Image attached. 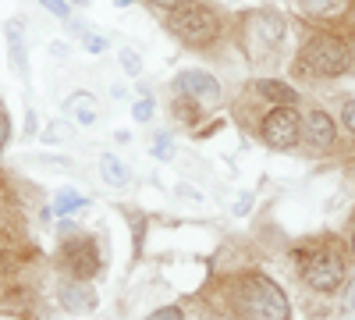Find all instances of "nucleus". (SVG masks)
<instances>
[{
  "instance_id": "obj_1",
  "label": "nucleus",
  "mask_w": 355,
  "mask_h": 320,
  "mask_svg": "<svg viewBox=\"0 0 355 320\" xmlns=\"http://www.w3.org/2000/svg\"><path fill=\"white\" fill-rule=\"evenodd\" d=\"M227 299H231V313L239 320H288L291 317L284 288L259 271H245L234 278L227 285Z\"/></svg>"
},
{
  "instance_id": "obj_2",
  "label": "nucleus",
  "mask_w": 355,
  "mask_h": 320,
  "mask_svg": "<svg viewBox=\"0 0 355 320\" xmlns=\"http://www.w3.org/2000/svg\"><path fill=\"white\" fill-rule=\"evenodd\" d=\"M291 260L299 264L302 281L313 292H338L348 278V264H345V249L338 242H320V246H302L295 249Z\"/></svg>"
},
{
  "instance_id": "obj_3",
  "label": "nucleus",
  "mask_w": 355,
  "mask_h": 320,
  "mask_svg": "<svg viewBox=\"0 0 355 320\" xmlns=\"http://www.w3.org/2000/svg\"><path fill=\"white\" fill-rule=\"evenodd\" d=\"M348 65H352V50H348V43L341 36L313 33L299 47V57H295V75H299V78H338V75L348 71Z\"/></svg>"
},
{
  "instance_id": "obj_4",
  "label": "nucleus",
  "mask_w": 355,
  "mask_h": 320,
  "mask_svg": "<svg viewBox=\"0 0 355 320\" xmlns=\"http://www.w3.org/2000/svg\"><path fill=\"white\" fill-rule=\"evenodd\" d=\"M167 33L174 40H182L189 50H206L220 40V15L202 4V0H189V4L167 11Z\"/></svg>"
},
{
  "instance_id": "obj_5",
  "label": "nucleus",
  "mask_w": 355,
  "mask_h": 320,
  "mask_svg": "<svg viewBox=\"0 0 355 320\" xmlns=\"http://www.w3.org/2000/svg\"><path fill=\"white\" fill-rule=\"evenodd\" d=\"M57 264H61V271L71 281H93L103 267V256H100V246L89 235H71L57 249Z\"/></svg>"
},
{
  "instance_id": "obj_6",
  "label": "nucleus",
  "mask_w": 355,
  "mask_h": 320,
  "mask_svg": "<svg viewBox=\"0 0 355 320\" xmlns=\"http://www.w3.org/2000/svg\"><path fill=\"white\" fill-rule=\"evenodd\" d=\"M270 150H291L302 142V118L295 107H270L259 118V132H256Z\"/></svg>"
},
{
  "instance_id": "obj_7",
  "label": "nucleus",
  "mask_w": 355,
  "mask_h": 320,
  "mask_svg": "<svg viewBox=\"0 0 355 320\" xmlns=\"http://www.w3.org/2000/svg\"><path fill=\"white\" fill-rule=\"evenodd\" d=\"M174 93L178 96H189L192 103H199L202 110H217L224 93H220V82L210 75V71H202V68H189L182 75H174Z\"/></svg>"
},
{
  "instance_id": "obj_8",
  "label": "nucleus",
  "mask_w": 355,
  "mask_h": 320,
  "mask_svg": "<svg viewBox=\"0 0 355 320\" xmlns=\"http://www.w3.org/2000/svg\"><path fill=\"white\" fill-rule=\"evenodd\" d=\"M288 36V22L284 15L277 11H256L249 15V43H252V53L256 50H277Z\"/></svg>"
},
{
  "instance_id": "obj_9",
  "label": "nucleus",
  "mask_w": 355,
  "mask_h": 320,
  "mask_svg": "<svg viewBox=\"0 0 355 320\" xmlns=\"http://www.w3.org/2000/svg\"><path fill=\"white\" fill-rule=\"evenodd\" d=\"M302 139H306V146L323 153V150H331L334 146V139H338V125L327 110H309L306 118H302Z\"/></svg>"
},
{
  "instance_id": "obj_10",
  "label": "nucleus",
  "mask_w": 355,
  "mask_h": 320,
  "mask_svg": "<svg viewBox=\"0 0 355 320\" xmlns=\"http://www.w3.org/2000/svg\"><path fill=\"white\" fill-rule=\"evenodd\" d=\"M64 114H68V121L71 125H78V128H93L96 121H100V100L93 96V93H85V90H78V93H71L68 100H64Z\"/></svg>"
},
{
  "instance_id": "obj_11",
  "label": "nucleus",
  "mask_w": 355,
  "mask_h": 320,
  "mask_svg": "<svg viewBox=\"0 0 355 320\" xmlns=\"http://www.w3.org/2000/svg\"><path fill=\"white\" fill-rule=\"evenodd\" d=\"M4 36H8V61H11V71L28 78V36H25V25L18 18H11L4 25Z\"/></svg>"
},
{
  "instance_id": "obj_12",
  "label": "nucleus",
  "mask_w": 355,
  "mask_h": 320,
  "mask_svg": "<svg viewBox=\"0 0 355 320\" xmlns=\"http://www.w3.org/2000/svg\"><path fill=\"white\" fill-rule=\"evenodd\" d=\"M57 296H61V306H64L68 313H75V317L96 310V292H93V288H89L85 281H64Z\"/></svg>"
},
{
  "instance_id": "obj_13",
  "label": "nucleus",
  "mask_w": 355,
  "mask_h": 320,
  "mask_svg": "<svg viewBox=\"0 0 355 320\" xmlns=\"http://www.w3.org/2000/svg\"><path fill=\"white\" fill-rule=\"evenodd\" d=\"M252 93L263 96L266 103H274V107H295V103H299V90L288 85V82H281V78H259V82H252Z\"/></svg>"
},
{
  "instance_id": "obj_14",
  "label": "nucleus",
  "mask_w": 355,
  "mask_h": 320,
  "mask_svg": "<svg viewBox=\"0 0 355 320\" xmlns=\"http://www.w3.org/2000/svg\"><path fill=\"white\" fill-rule=\"evenodd\" d=\"M202 107L199 103H192L189 96H178L174 93V100H171V118L178 121V125H185V128H199V121H202Z\"/></svg>"
},
{
  "instance_id": "obj_15",
  "label": "nucleus",
  "mask_w": 355,
  "mask_h": 320,
  "mask_svg": "<svg viewBox=\"0 0 355 320\" xmlns=\"http://www.w3.org/2000/svg\"><path fill=\"white\" fill-rule=\"evenodd\" d=\"M100 174H103V182L110 189H125L132 182V171L125 167V160H117L114 153H103L100 157Z\"/></svg>"
},
{
  "instance_id": "obj_16",
  "label": "nucleus",
  "mask_w": 355,
  "mask_h": 320,
  "mask_svg": "<svg viewBox=\"0 0 355 320\" xmlns=\"http://www.w3.org/2000/svg\"><path fill=\"white\" fill-rule=\"evenodd\" d=\"M299 8L309 18H334L345 11V0H299Z\"/></svg>"
},
{
  "instance_id": "obj_17",
  "label": "nucleus",
  "mask_w": 355,
  "mask_h": 320,
  "mask_svg": "<svg viewBox=\"0 0 355 320\" xmlns=\"http://www.w3.org/2000/svg\"><path fill=\"white\" fill-rule=\"evenodd\" d=\"M85 203H89V199H85L82 192H71V189H61V192H57V203H53V214H57V217H68L71 210H82V207H85Z\"/></svg>"
},
{
  "instance_id": "obj_18",
  "label": "nucleus",
  "mask_w": 355,
  "mask_h": 320,
  "mask_svg": "<svg viewBox=\"0 0 355 320\" xmlns=\"http://www.w3.org/2000/svg\"><path fill=\"white\" fill-rule=\"evenodd\" d=\"M82 47H85V53H107L110 40L100 36V33H93V28H85V33H82Z\"/></svg>"
},
{
  "instance_id": "obj_19",
  "label": "nucleus",
  "mask_w": 355,
  "mask_h": 320,
  "mask_svg": "<svg viewBox=\"0 0 355 320\" xmlns=\"http://www.w3.org/2000/svg\"><path fill=\"white\" fill-rule=\"evenodd\" d=\"M117 57H121V68H125L132 78H139V75H142V57H139L132 47H121V53H117Z\"/></svg>"
},
{
  "instance_id": "obj_20",
  "label": "nucleus",
  "mask_w": 355,
  "mask_h": 320,
  "mask_svg": "<svg viewBox=\"0 0 355 320\" xmlns=\"http://www.w3.org/2000/svg\"><path fill=\"white\" fill-rule=\"evenodd\" d=\"M128 224H132V242H135V260H139L142 242H146V217L142 214H128Z\"/></svg>"
},
{
  "instance_id": "obj_21",
  "label": "nucleus",
  "mask_w": 355,
  "mask_h": 320,
  "mask_svg": "<svg viewBox=\"0 0 355 320\" xmlns=\"http://www.w3.org/2000/svg\"><path fill=\"white\" fill-rule=\"evenodd\" d=\"M171 153H174V139H171V132H157V139H153V157L171 160Z\"/></svg>"
},
{
  "instance_id": "obj_22",
  "label": "nucleus",
  "mask_w": 355,
  "mask_h": 320,
  "mask_svg": "<svg viewBox=\"0 0 355 320\" xmlns=\"http://www.w3.org/2000/svg\"><path fill=\"white\" fill-rule=\"evenodd\" d=\"M71 132H68V125L64 121H50L46 125V132H43V142H46V146H53V142H64Z\"/></svg>"
},
{
  "instance_id": "obj_23",
  "label": "nucleus",
  "mask_w": 355,
  "mask_h": 320,
  "mask_svg": "<svg viewBox=\"0 0 355 320\" xmlns=\"http://www.w3.org/2000/svg\"><path fill=\"white\" fill-rule=\"evenodd\" d=\"M132 118H135V121H150V118H153V96H150V93L132 103Z\"/></svg>"
},
{
  "instance_id": "obj_24",
  "label": "nucleus",
  "mask_w": 355,
  "mask_h": 320,
  "mask_svg": "<svg viewBox=\"0 0 355 320\" xmlns=\"http://www.w3.org/2000/svg\"><path fill=\"white\" fill-rule=\"evenodd\" d=\"M40 4H43L53 18H61V22L71 18V4H68V0H40Z\"/></svg>"
},
{
  "instance_id": "obj_25",
  "label": "nucleus",
  "mask_w": 355,
  "mask_h": 320,
  "mask_svg": "<svg viewBox=\"0 0 355 320\" xmlns=\"http://www.w3.org/2000/svg\"><path fill=\"white\" fill-rule=\"evenodd\" d=\"M8 142H11V114H8L4 103H0V153L8 150Z\"/></svg>"
},
{
  "instance_id": "obj_26",
  "label": "nucleus",
  "mask_w": 355,
  "mask_h": 320,
  "mask_svg": "<svg viewBox=\"0 0 355 320\" xmlns=\"http://www.w3.org/2000/svg\"><path fill=\"white\" fill-rule=\"evenodd\" d=\"M185 313H182V306H160V310H153L146 320H182Z\"/></svg>"
},
{
  "instance_id": "obj_27",
  "label": "nucleus",
  "mask_w": 355,
  "mask_h": 320,
  "mask_svg": "<svg viewBox=\"0 0 355 320\" xmlns=\"http://www.w3.org/2000/svg\"><path fill=\"white\" fill-rule=\"evenodd\" d=\"M146 4H150V8H157V11H174V8H182V4H189V0H146Z\"/></svg>"
},
{
  "instance_id": "obj_28",
  "label": "nucleus",
  "mask_w": 355,
  "mask_h": 320,
  "mask_svg": "<svg viewBox=\"0 0 355 320\" xmlns=\"http://www.w3.org/2000/svg\"><path fill=\"white\" fill-rule=\"evenodd\" d=\"M341 121H345V128L355 135V100H348V103H345V110H341Z\"/></svg>"
},
{
  "instance_id": "obj_29",
  "label": "nucleus",
  "mask_w": 355,
  "mask_h": 320,
  "mask_svg": "<svg viewBox=\"0 0 355 320\" xmlns=\"http://www.w3.org/2000/svg\"><path fill=\"white\" fill-rule=\"evenodd\" d=\"M36 125H40L36 110H25V135H36Z\"/></svg>"
},
{
  "instance_id": "obj_30",
  "label": "nucleus",
  "mask_w": 355,
  "mask_h": 320,
  "mask_svg": "<svg viewBox=\"0 0 355 320\" xmlns=\"http://www.w3.org/2000/svg\"><path fill=\"white\" fill-rule=\"evenodd\" d=\"M50 53H53V57H68V43H64V40L50 43Z\"/></svg>"
},
{
  "instance_id": "obj_31",
  "label": "nucleus",
  "mask_w": 355,
  "mask_h": 320,
  "mask_svg": "<svg viewBox=\"0 0 355 320\" xmlns=\"http://www.w3.org/2000/svg\"><path fill=\"white\" fill-rule=\"evenodd\" d=\"M249 207H252V196H242V199H239V207H234V214H245Z\"/></svg>"
},
{
  "instance_id": "obj_32",
  "label": "nucleus",
  "mask_w": 355,
  "mask_h": 320,
  "mask_svg": "<svg viewBox=\"0 0 355 320\" xmlns=\"http://www.w3.org/2000/svg\"><path fill=\"white\" fill-rule=\"evenodd\" d=\"M114 4H117V8H128V4H132V0H114Z\"/></svg>"
},
{
  "instance_id": "obj_33",
  "label": "nucleus",
  "mask_w": 355,
  "mask_h": 320,
  "mask_svg": "<svg viewBox=\"0 0 355 320\" xmlns=\"http://www.w3.org/2000/svg\"><path fill=\"white\" fill-rule=\"evenodd\" d=\"M68 4H78V8H85V4H89V0H68Z\"/></svg>"
},
{
  "instance_id": "obj_34",
  "label": "nucleus",
  "mask_w": 355,
  "mask_h": 320,
  "mask_svg": "<svg viewBox=\"0 0 355 320\" xmlns=\"http://www.w3.org/2000/svg\"><path fill=\"white\" fill-rule=\"evenodd\" d=\"M348 306H355V288H352V292H348Z\"/></svg>"
},
{
  "instance_id": "obj_35",
  "label": "nucleus",
  "mask_w": 355,
  "mask_h": 320,
  "mask_svg": "<svg viewBox=\"0 0 355 320\" xmlns=\"http://www.w3.org/2000/svg\"><path fill=\"white\" fill-rule=\"evenodd\" d=\"M352 253H355V231H352Z\"/></svg>"
}]
</instances>
